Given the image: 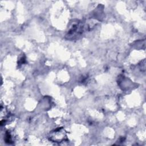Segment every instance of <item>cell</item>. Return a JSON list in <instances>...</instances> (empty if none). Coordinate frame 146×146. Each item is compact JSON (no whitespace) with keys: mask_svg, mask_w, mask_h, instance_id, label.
Listing matches in <instances>:
<instances>
[{"mask_svg":"<svg viewBox=\"0 0 146 146\" xmlns=\"http://www.w3.org/2000/svg\"><path fill=\"white\" fill-rule=\"evenodd\" d=\"M84 26L79 21H73L68 27L66 38L68 39L72 40L80 36L83 31Z\"/></svg>","mask_w":146,"mask_h":146,"instance_id":"1","label":"cell"},{"mask_svg":"<svg viewBox=\"0 0 146 146\" xmlns=\"http://www.w3.org/2000/svg\"><path fill=\"white\" fill-rule=\"evenodd\" d=\"M49 139L53 142H62L66 139V132L63 128H58L50 133Z\"/></svg>","mask_w":146,"mask_h":146,"instance_id":"2","label":"cell"},{"mask_svg":"<svg viewBox=\"0 0 146 146\" xmlns=\"http://www.w3.org/2000/svg\"><path fill=\"white\" fill-rule=\"evenodd\" d=\"M5 140L6 143H8L9 144H11L13 143V140H12V137L9 132H7L5 134Z\"/></svg>","mask_w":146,"mask_h":146,"instance_id":"3","label":"cell"}]
</instances>
